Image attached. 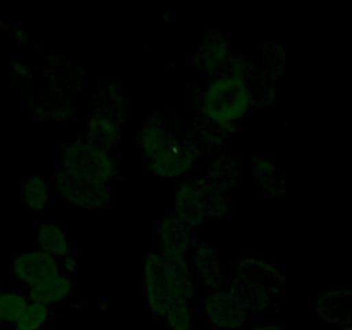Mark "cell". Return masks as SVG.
<instances>
[{
	"mask_svg": "<svg viewBox=\"0 0 352 330\" xmlns=\"http://www.w3.org/2000/svg\"><path fill=\"white\" fill-rule=\"evenodd\" d=\"M251 78V62L234 57L226 71L212 79L201 95V112L210 124L219 129H232L246 117L254 98Z\"/></svg>",
	"mask_w": 352,
	"mask_h": 330,
	"instance_id": "cell-1",
	"label": "cell"
},
{
	"mask_svg": "<svg viewBox=\"0 0 352 330\" xmlns=\"http://www.w3.org/2000/svg\"><path fill=\"white\" fill-rule=\"evenodd\" d=\"M227 210V191L210 177H191L179 184L175 195V215L191 229L201 226L203 222L222 219Z\"/></svg>",
	"mask_w": 352,
	"mask_h": 330,
	"instance_id": "cell-2",
	"label": "cell"
},
{
	"mask_svg": "<svg viewBox=\"0 0 352 330\" xmlns=\"http://www.w3.org/2000/svg\"><path fill=\"white\" fill-rule=\"evenodd\" d=\"M230 282L250 311H263L280 289L282 277L274 265L244 256L234 263Z\"/></svg>",
	"mask_w": 352,
	"mask_h": 330,
	"instance_id": "cell-3",
	"label": "cell"
},
{
	"mask_svg": "<svg viewBox=\"0 0 352 330\" xmlns=\"http://www.w3.org/2000/svg\"><path fill=\"white\" fill-rule=\"evenodd\" d=\"M54 191L67 203L85 210L105 208L110 203V186L102 179L88 174L57 168L54 177Z\"/></svg>",
	"mask_w": 352,
	"mask_h": 330,
	"instance_id": "cell-4",
	"label": "cell"
},
{
	"mask_svg": "<svg viewBox=\"0 0 352 330\" xmlns=\"http://www.w3.org/2000/svg\"><path fill=\"white\" fill-rule=\"evenodd\" d=\"M58 168L76 172V174H88L110 182L117 175V162L105 151L95 150L86 141H74L69 144H60L57 150Z\"/></svg>",
	"mask_w": 352,
	"mask_h": 330,
	"instance_id": "cell-5",
	"label": "cell"
},
{
	"mask_svg": "<svg viewBox=\"0 0 352 330\" xmlns=\"http://www.w3.org/2000/svg\"><path fill=\"white\" fill-rule=\"evenodd\" d=\"M203 313L213 330H239L250 322L251 311L234 287H217L203 298Z\"/></svg>",
	"mask_w": 352,
	"mask_h": 330,
	"instance_id": "cell-6",
	"label": "cell"
},
{
	"mask_svg": "<svg viewBox=\"0 0 352 330\" xmlns=\"http://www.w3.org/2000/svg\"><path fill=\"white\" fill-rule=\"evenodd\" d=\"M10 270H12V277L16 278L17 284L26 289L50 280V278L62 274L58 258L52 256L41 250L14 254L12 260H10Z\"/></svg>",
	"mask_w": 352,
	"mask_h": 330,
	"instance_id": "cell-7",
	"label": "cell"
},
{
	"mask_svg": "<svg viewBox=\"0 0 352 330\" xmlns=\"http://www.w3.org/2000/svg\"><path fill=\"white\" fill-rule=\"evenodd\" d=\"M164 275L165 263L160 253H150L144 258L143 265V284H144V301H146L148 311L155 318L167 316L168 309L172 308L164 292Z\"/></svg>",
	"mask_w": 352,
	"mask_h": 330,
	"instance_id": "cell-8",
	"label": "cell"
},
{
	"mask_svg": "<svg viewBox=\"0 0 352 330\" xmlns=\"http://www.w3.org/2000/svg\"><path fill=\"white\" fill-rule=\"evenodd\" d=\"M199 153L196 146L188 141H175L168 150L150 160V168L153 174L167 179H177L188 175L195 168Z\"/></svg>",
	"mask_w": 352,
	"mask_h": 330,
	"instance_id": "cell-9",
	"label": "cell"
},
{
	"mask_svg": "<svg viewBox=\"0 0 352 330\" xmlns=\"http://www.w3.org/2000/svg\"><path fill=\"white\" fill-rule=\"evenodd\" d=\"M157 239L162 248V254L188 258V254L191 253V227L182 222L177 215L162 219L157 223Z\"/></svg>",
	"mask_w": 352,
	"mask_h": 330,
	"instance_id": "cell-10",
	"label": "cell"
},
{
	"mask_svg": "<svg viewBox=\"0 0 352 330\" xmlns=\"http://www.w3.org/2000/svg\"><path fill=\"white\" fill-rule=\"evenodd\" d=\"M230 58L232 57L229 55V38L220 31H210L203 38V43L196 55V65L203 74L217 78L226 71Z\"/></svg>",
	"mask_w": 352,
	"mask_h": 330,
	"instance_id": "cell-11",
	"label": "cell"
},
{
	"mask_svg": "<svg viewBox=\"0 0 352 330\" xmlns=\"http://www.w3.org/2000/svg\"><path fill=\"white\" fill-rule=\"evenodd\" d=\"M86 143L91 148L110 153L120 141V120L113 113L96 110L89 117Z\"/></svg>",
	"mask_w": 352,
	"mask_h": 330,
	"instance_id": "cell-12",
	"label": "cell"
},
{
	"mask_svg": "<svg viewBox=\"0 0 352 330\" xmlns=\"http://www.w3.org/2000/svg\"><path fill=\"white\" fill-rule=\"evenodd\" d=\"M316 313L325 322L339 325L340 330L352 323V291L351 289H333L320 296L316 302Z\"/></svg>",
	"mask_w": 352,
	"mask_h": 330,
	"instance_id": "cell-13",
	"label": "cell"
},
{
	"mask_svg": "<svg viewBox=\"0 0 352 330\" xmlns=\"http://www.w3.org/2000/svg\"><path fill=\"white\" fill-rule=\"evenodd\" d=\"M175 143V138L168 124L162 120L160 117H151L141 127L138 134V144L143 155L150 160L157 158L158 155L164 153L165 150Z\"/></svg>",
	"mask_w": 352,
	"mask_h": 330,
	"instance_id": "cell-14",
	"label": "cell"
},
{
	"mask_svg": "<svg viewBox=\"0 0 352 330\" xmlns=\"http://www.w3.org/2000/svg\"><path fill=\"white\" fill-rule=\"evenodd\" d=\"M191 270L192 275L201 282L208 291L219 287L222 280L220 274V253L213 244L203 243L198 244L192 251L191 256Z\"/></svg>",
	"mask_w": 352,
	"mask_h": 330,
	"instance_id": "cell-15",
	"label": "cell"
},
{
	"mask_svg": "<svg viewBox=\"0 0 352 330\" xmlns=\"http://www.w3.org/2000/svg\"><path fill=\"white\" fill-rule=\"evenodd\" d=\"M72 291H74V282H72L71 275L60 274L50 280L26 289V294L30 301L40 302V305L52 308V306L67 301L72 296Z\"/></svg>",
	"mask_w": 352,
	"mask_h": 330,
	"instance_id": "cell-16",
	"label": "cell"
},
{
	"mask_svg": "<svg viewBox=\"0 0 352 330\" xmlns=\"http://www.w3.org/2000/svg\"><path fill=\"white\" fill-rule=\"evenodd\" d=\"M34 239H36L38 250L52 254L55 258L71 256V246H69L65 230L54 220H43L34 229Z\"/></svg>",
	"mask_w": 352,
	"mask_h": 330,
	"instance_id": "cell-17",
	"label": "cell"
},
{
	"mask_svg": "<svg viewBox=\"0 0 352 330\" xmlns=\"http://www.w3.org/2000/svg\"><path fill=\"white\" fill-rule=\"evenodd\" d=\"M54 196V186L43 175H30L21 186V203L31 212H43Z\"/></svg>",
	"mask_w": 352,
	"mask_h": 330,
	"instance_id": "cell-18",
	"label": "cell"
},
{
	"mask_svg": "<svg viewBox=\"0 0 352 330\" xmlns=\"http://www.w3.org/2000/svg\"><path fill=\"white\" fill-rule=\"evenodd\" d=\"M28 299L26 291L21 289H2L0 291V322L3 327H12L26 309Z\"/></svg>",
	"mask_w": 352,
	"mask_h": 330,
	"instance_id": "cell-19",
	"label": "cell"
},
{
	"mask_svg": "<svg viewBox=\"0 0 352 330\" xmlns=\"http://www.w3.org/2000/svg\"><path fill=\"white\" fill-rule=\"evenodd\" d=\"M253 172L261 188L267 189L268 192H278L284 188L282 177L278 175L277 165H275V162L272 158L256 155L253 158Z\"/></svg>",
	"mask_w": 352,
	"mask_h": 330,
	"instance_id": "cell-20",
	"label": "cell"
},
{
	"mask_svg": "<svg viewBox=\"0 0 352 330\" xmlns=\"http://www.w3.org/2000/svg\"><path fill=\"white\" fill-rule=\"evenodd\" d=\"M52 318L50 306L40 305V302H28L26 309L21 315V318L14 323L12 330H43Z\"/></svg>",
	"mask_w": 352,
	"mask_h": 330,
	"instance_id": "cell-21",
	"label": "cell"
},
{
	"mask_svg": "<svg viewBox=\"0 0 352 330\" xmlns=\"http://www.w3.org/2000/svg\"><path fill=\"white\" fill-rule=\"evenodd\" d=\"M217 186H220L222 189H229L230 186L236 184L239 181V167L234 160L227 157H219L212 164V172L208 175Z\"/></svg>",
	"mask_w": 352,
	"mask_h": 330,
	"instance_id": "cell-22",
	"label": "cell"
},
{
	"mask_svg": "<svg viewBox=\"0 0 352 330\" xmlns=\"http://www.w3.org/2000/svg\"><path fill=\"white\" fill-rule=\"evenodd\" d=\"M165 322L170 330H192L195 329V309L191 305H174L168 309Z\"/></svg>",
	"mask_w": 352,
	"mask_h": 330,
	"instance_id": "cell-23",
	"label": "cell"
},
{
	"mask_svg": "<svg viewBox=\"0 0 352 330\" xmlns=\"http://www.w3.org/2000/svg\"><path fill=\"white\" fill-rule=\"evenodd\" d=\"M248 330H285V329L282 325H277V323L261 322V323H256V325H253Z\"/></svg>",
	"mask_w": 352,
	"mask_h": 330,
	"instance_id": "cell-24",
	"label": "cell"
},
{
	"mask_svg": "<svg viewBox=\"0 0 352 330\" xmlns=\"http://www.w3.org/2000/svg\"><path fill=\"white\" fill-rule=\"evenodd\" d=\"M62 265H64V268H65V272H64V274L71 275L72 272L76 270V263H74V258H72V256L62 258Z\"/></svg>",
	"mask_w": 352,
	"mask_h": 330,
	"instance_id": "cell-25",
	"label": "cell"
},
{
	"mask_svg": "<svg viewBox=\"0 0 352 330\" xmlns=\"http://www.w3.org/2000/svg\"><path fill=\"white\" fill-rule=\"evenodd\" d=\"M12 72L16 76H30V67H26V65H23V64H14L12 65Z\"/></svg>",
	"mask_w": 352,
	"mask_h": 330,
	"instance_id": "cell-26",
	"label": "cell"
},
{
	"mask_svg": "<svg viewBox=\"0 0 352 330\" xmlns=\"http://www.w3.org/2000/svg\"><path fill=\"white\" fill-rule=\"evenodd\" d=\"M12 40H14V41H16V43H26L28 36H26V34H24V33H23V31H21V30H17V31H16V33H14Z\"/></svg>",
	"mask_w": 352,
	"mask_h": 330,
	"instance_id": "cell-27",
	"label": "cell"
},
{
	"mask_svg": "<svg viewBox=\"0 0 352 330\" xmlns=\"http://www.w3.org/2000/svg\"><path fill=\"white\" fill-rule=\"evenodd\" d=\"M0 330H10L9 327H0Z\"/></svg>",
	"mask_w": 352,
	"mask_h": 330,
	"instance_id": "cell-28",
	"label": "cell"
},
{
	"mask_svg": "<svg viewBox=\"0 0 352 330\" xmlns=\"http://www.w3.org/2000/svg\"><path fill=\"white\" fill-rule=\"evenodd\" d=\"M0 327H3V323H2V322H0Z\"/></svg>",
	"mask_w": 352,
	"mask_h": 330,
	"instance_id": "cell-29",
	"label": "cell"
},
{
	"mask_svg": "<svg viewBox=\"0 0 352 330\" xmlns=\"http://www.w3.org/2000/svg\"><path fill=\"white\" fill-rule=\"evenodd\" d=\"M0 291H2V287H0Z\"/></svg>",
	"mask_w": 352,
	"mask_h": 330,
	"instance_id": "cell-30",
	"label": "cell"
}]
</instances>
